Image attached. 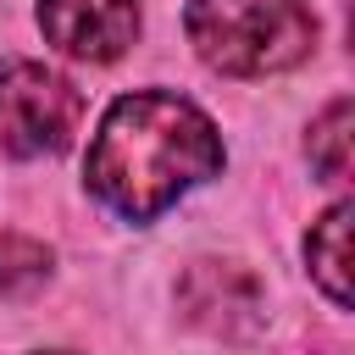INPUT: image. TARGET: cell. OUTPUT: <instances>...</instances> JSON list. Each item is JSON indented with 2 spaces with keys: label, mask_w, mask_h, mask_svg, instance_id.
I'll list each match as a JSON object with an SVG mask.
<instances>
[{
  "label": "cell",
  "mask_w": 355,
  "mask_h": 355,
  "mask_svg": "<svg viewBox=\"0 0 355 355\" xmlns=\"http://www.w3.org/2000/svg\"><path fill=\"white\" fill-rule=\"evenodd\" d=\"M349 200H333L316 222H311V233H305V261H311V277H316V288L338 305V311H349Z\"/></svg>",
  "instance_id": "5b68a950"
},
{
  "label": "cell",
  "mask_w": 355,
  "mask_h": 355,
  "mask_svg": "<svg viewBox=\"0 0 355 355\" xmlns=\"http://www.w3.org/2000/svg\"><path fill=\"white\" fill-rule=\"evenodd\" d=\"M183 28L194 55L227 78L288 72L316 44L311 0H189Z\"/></svg>",
  "instance_id": "7a4b0ae2"
},
{
  "label": "cell",
  "mask_w": 355,
  "mask_h": 355,
  "mask_svg": "<svg viewBox=\"0 0 355 355\" xmlns=\"http://www.w3.org/2000/svg\"><path fill=\"white\" fill-rule=\"evenodd\" d=\"M349 128H355V111H349L344 94L311 122V166H316L327 183H344V178H349Z\"/></svg>",
  "instance_id": "8992f818"
},
{
  "label": "cell",
  "mask_w": 355,
  "mask_h": 355,
  "mask_svg": "<svg viewBox=\"0 0 355 355\" xmlns=\"http://www.w3.org/2000/svg\"><path fill=\"white\" fill-rule=\"evenodd\" d=\"M216 172H222L216 122L172 89L122 94L100 116L83 161L94 200L111 205L122 222H155L166 205H178L194 183Z\"/></svg>",
  "instance_id": "6da1fadb"
},
{
  "label": "cell",
  "mask_w": 355,
  "mask_h": 355,
  "mask_svg": "<svg viewBox=\"0 0 355 355\" xmlns=\"http://www.w3.org/2000/svg\"><path fill=\"white\" fill-rule=\"evenodd\" d=\"M44 39L72 61H116L139 39V0H39Z\"/></svg>",
  "instance_id": "277c9868"
},
{
  "label": "cell",
  "mask_w": 355,
  "mask_h": 355,
  "mask_svg": "<svg viewBox=\"0 0 355 355\" xmlns=\"http://www.w3.org/2000/svg\"><path fill=\"white\" fill-rule=\"evenodd\" d=\"M83 122V94L44 61L0 67V144L11 155H61Z\"/></svg>",
  "instance_id": "3957f363"
},
{
  "label": "cell",
  "mask_w": 355,
  "mask_h": 355,
  "mask_svg": "<svg viewBox=\"0 0 355 355\" xmlns=\"http://www.w3.org/2000/svg\"><path fill=\"white\" fill-rule=\"evenodd\" d=\"M44 277H50V250L39 239L0 233V300H22L44 288Z\"/></svg>",
  "instance_id": "52a82bcc"
}]
</instances>
